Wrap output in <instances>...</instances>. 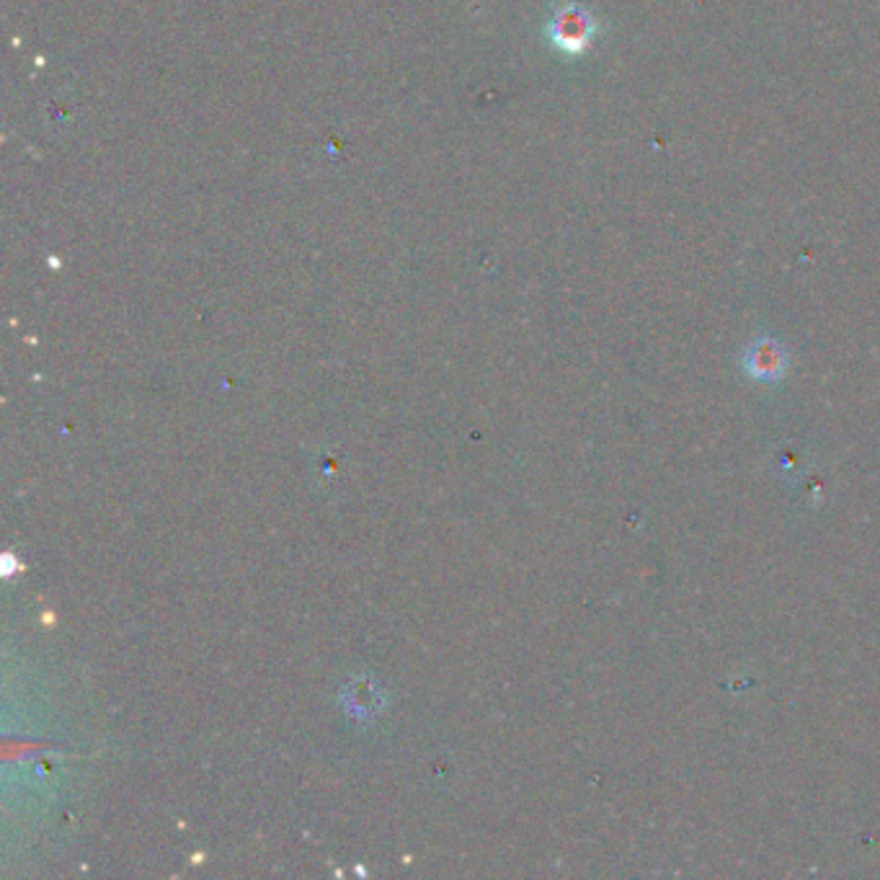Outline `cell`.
I'll return each mask as SVG.
<instances>
[{
	"mask_svg": "<svg viewBox=\"0 0 880 880\" xmlns=\"http://www.w3.org/2000/svg\"><path fill=\"white\" fill-rule=\"evenodd\" d=\"M558 41L563 47H584L586 41L591 39V21L584 16V13H565V16L558 21Z\"/></svg>",
	"mask_w": 880,
	"mask_h": 880,
	"instance_id": "cell-1",
	"label": "cell"
}]
</instances>
